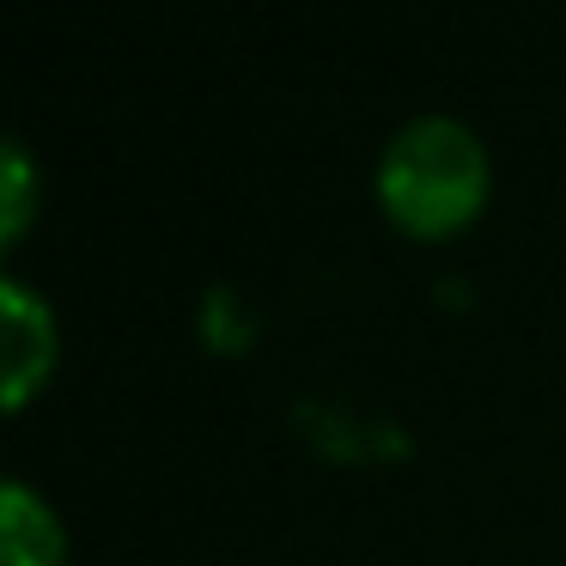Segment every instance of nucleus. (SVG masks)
<instances>
[{
  "label": "nucleus",
  "mask_w": 566,
  "mask_h": 566,
  "mask_svg": "<svg viewBox=\"0 0 566 566\" xmlns=\"http://www.w3.org/2000/svg\"><path fill=\"white\" fill-rule=\"evenodd\" d=\"M0 317H7V408H25L55 371V311L19 274H0Z\"/></svg>",
  "instance_id": "obj_2"
},
{
  "label": "nucleus",
  "mask_w": 566,
  "mask_h": 566,
  "mask_svg": "<svg viewBox=\"0 0 566 566\" xmlns=\"http://www.w3.org/2000/svg\"><path fill=\"white\" fill-rule=\"evenodd\" d=\"M0 147H7L0 153V171H7V184H0V244H19L31 213H38V159L19 135H7Z\"/></svg>",
  "instance_id": "obj_4"
},
{
  "label": "nucleus",
  "mask_w": 566,
  "mask_h": 566,
  "mask_svg": "<svg viewBox=\"0 0 566 566\" xmlns=\"http://www.w3.org/2000/svg\"><path fill=\"white\" fill-rule=\"evenodd\" d=\"M493 189L488 140L451 111H420L396 123L371 165V196L408 238L463 232Z\"/></svg>",
  "instance_id": "obj_1"
},
{
  "label": "nucleus",
  "mask_w": 566,
  "mask_h": 566,
  "mask_svg": "<svg viewBox=\"0 0 566 566\" xmlns=\"http://www.w3.org/2000/svg\"><path fill=\"white\" fill-rule=\"evenodd\" d=\"M62 560H67L62 512L25 475H7L0 481V566H62Z\"/></svg>",
  "instance_id": "obj_3"
}]
</instances>
